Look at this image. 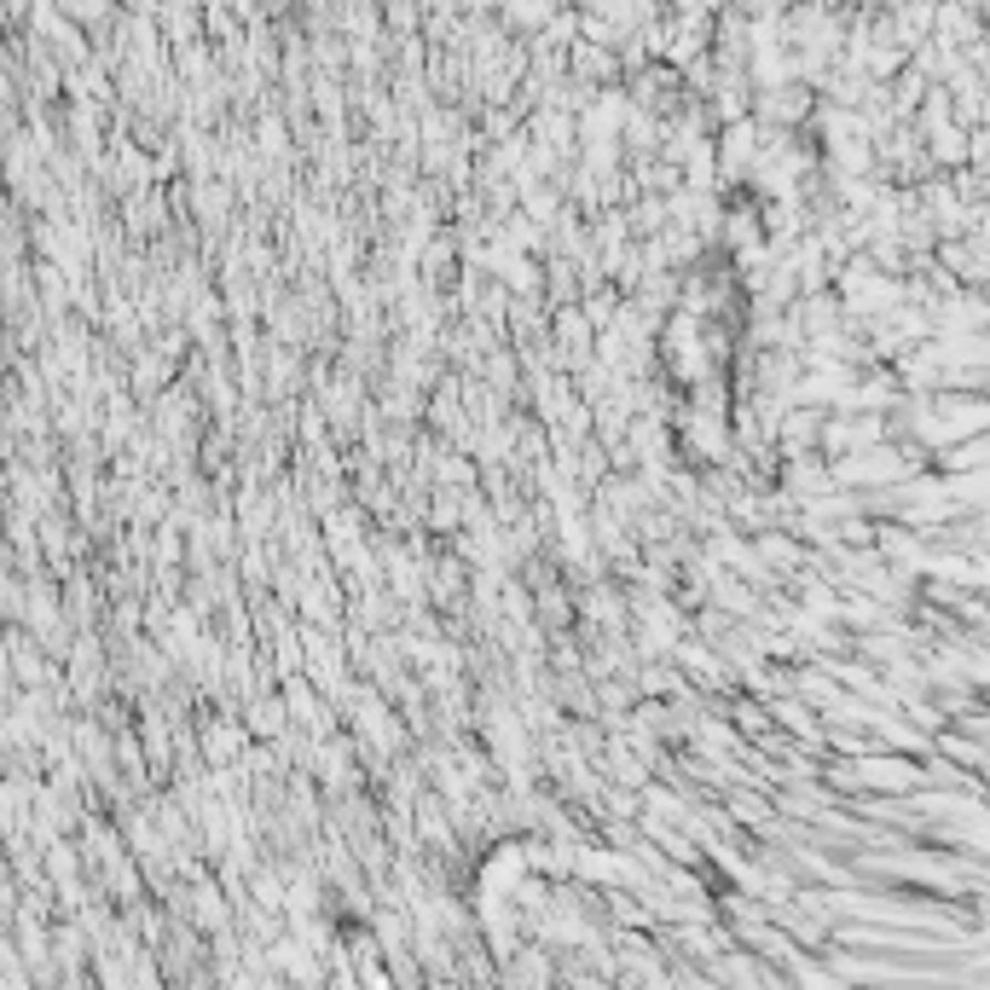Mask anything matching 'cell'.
<instances>
[{"instance_id": "obj_1", "label": "cell", "mask_w": 990, "mask_h": 990, "mask_svg": "<svg viewBox=\"0 0 990 990\" xmlns=\"http://www.w3.org/2000/svg\"><path fill=\"white\" fill-rule=\"evenodd\" d=\"M857 776H863V782H875V788H916V782H921V771L893 765V759H886V753L857 759Z\"/></svg>"}]
</instances>
